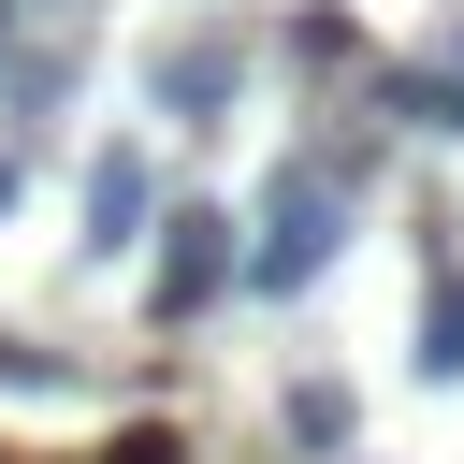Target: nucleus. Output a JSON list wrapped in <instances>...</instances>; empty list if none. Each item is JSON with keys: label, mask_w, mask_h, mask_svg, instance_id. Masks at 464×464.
Wrapping results in <instances>:
<instances>
[{"label": "nucleus", "mask_w": 464, "mask_h": 464, "mask_svg": "<svg viewBox=\"0 0 464 464\" xmlns=\"http://www.w3.org/2000/svg\"><path fill=\"white\" fill-rule=\"evenodd\" d=\"M334 232H348V174H334V160H290V174L261 188V246H246V290H276V304H290V290L334 261Z\"/></svg>", "instance_id": "nucleus-1"}, {"label": "nucleus", "mask_w": 464, "mask_h": 464, "mask_svg": "<svg viewBox=\"0 0 464 464\" xmlns=\"http://www.w3.org/2000/svg\"><path fill=\"white\" fill-rule=\"evenodd\" d=\"M232 276H246V261H232V218H218V203H174V218H160V319H203Z\"/></svg>", "instance_id": "nucleus-2"}, {"label": "nucleus", "mask_w": 464, "mask_h": 464, "mask_svg": "<svg viewBox=\"0 0 464 464\" xmlns=\"http://www.w3.org/2000/svg\"><path fill=\"white\" fill-rule=\"evenodd\" d=\"M232 87H246V44H232V29H188V44H160V58H145V102H160V116H188V130H203Z\"/></svg>", "instance_id": "nucleus-3"}, {"label": "nucleus", "mask_w": 464, "mask_h": 464, "mask_svg": "<svg viewBox=\"0 0 464 464\" xmlns=\"http://www.w3.org/2000/svg\"><path fill=\"white\" fill-rule=\"evenodd\" d=\"M145 218H160V174H145V160H130V145H116V160H102V174H87V246H102V261H116V246H145Z\"/></svg>", "instance_id": "nucleus-4"}, {"label": "nucleus", "mask_w": 464, "mask_h": 464, "mask_svg": "<svg viewBox=\"0 0 464 464\" xmlns=\"http://www.w3.org/2000/svg\"><path fill=\"white\" fill-rule=\"evenodd\" d=\"M290 435L334 464V450H348V392H334V377H290Z\"/></svg>", "instance_id": "nucleus-5"}, {"label": "nucleus", "mask_w": 464, "mask_h": 464, "mask_svg": "<svg viewBox=\"0 0 464 464\" xmlns=\"http://www.w3.org/2000/svg\"><path fill=\"white\" fill-rule=\"evenodd\" d=\"M420 362H435V377H464V290H435V304H420Z\"/></svg>", "instance_id": "nucleus-6"}, {"label": "nucleus", "mask_w": 464, "mask_h": 464, "mask_svg": "<svg viewBox=\"0 0 464 464\" xmlns=\"http://www.w3.org/2000/svg\"><path fill=\"white\" fill-rule=\"evenodd\" d=\"M102 464H188V450H174V435H116Z\"/></svg>", "instance_id": "nucleus-7"}, {"label": "nucleus", "mask_w": 464, "mask_h": 464, "mask_svg": "<svg viewBox=\"0 0 464 464\" xmlns=\"http://www.w3.org/2000/svg\"><path fill=\"white\" fill-rule=\"evenodd\" d=\"M14 188H29V160H14V145H0V218H14Z\"/></svg>", "instance_id": "nucleus-8"}]
</instances>
